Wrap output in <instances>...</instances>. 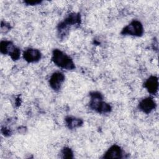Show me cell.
I'll return each mask as SVG.
<instances>
[{"label": "cell", "mask_w": 159, "mask_h": 159, "mask_svg": "<svg viewBox=\"0 0 159 159\" xmlns=\"http://www.w3.org/2000/svg\"><path fill=\"white\" fill-rule=\"evenodd\" d=\"M80 14L76 13L70 14L65 20L58 25V34L59 38L63 39L68 34L70 27L74 25H80Z\"/></svg>", "instance_id": "obj_1"}, {"label": "cell", "mask_w": 159, "mask_h": 159, "mask_svg": "<svg viewBox=\"0 0 159 159\" xmlns=\"http://www.w3.org/2000/svg\"><path fill=\"white\" fill-rule=\"evenodd\" d=\"M91 100L89 107L93 110L101 114L107 113L111 111V106L103 101L102 94L99 92H92L90 93Z\"/></svg>", "instance_id": "obj_2"}, {"label": "cell", "mask_w": 159, "mask_h": 159, "mask_svg": "<svg viewBox=\"0 0 159 159\" xmlns=\"http://www.w3.org/2000/svg\"><path fill=\"white\" fill-rule=\"evenodd\" d=\"M52 60L58 67L66 70H73L75 68L72 59L58 49L53 50Z\"/></svg>", "instance_id": "obj_3"}, {"label": "cell", "mask_w": 159, "mask_h": 159, "mask_svg": "<svg viewBox=\"0 0 159 159\" xmlns=\"http://www.w3.org/2000/svg\"><path fill=\"white\" fill-rule=\"evenodd\" d=\"M0 51L2 54H8L13 60H17L20 57V50L10 41H2L0 43Z\"/></svg>", "instance_id": "obj_4"}, {"label": "cell", "mask_w": 159, "mask_h": 159, "mask_svg": "<svg viewBox=\"0 0 159 159\" xmlns=\"http://www.w3.org/2000/svg\"><path fill=\"white\" fill-rule=\"evenodd\" d=\"M143 33V27L142 23L137 20H132L129 25L125 26L121 31L123 35L133 36H142Z\"/></svg>", "instance_id": "obj_5"}, {"label": "cell", "mask_w": 159, "mask_h": 159, "mask_svg": "<svg viewBox=\"0 0 159 159\" xmlns=\"http://www.w3.org/2000/svg\"><path fill=\"white\" fill-rule=\"evenodd\" d=\"M65 80V76L61 72L53 73L50 76L49 84L50 87L55 91H58Z\"/></svg>", "instance_id": "obj_6"}, {"label": "cell", "mask_w": 159, "mask_h": 159, "mask_svg": "<svg viewBox=\"0 0 159 159\" xmlns=\"http://www.w3.org/2000/svg\"><path fill=\"white\" fill-rule=\"evenodd\" d=\"M23 58L27 62H36L41 58V53L37 49L28 48L24 52Z\"/></svg>", "instance_id": "obj_7"}, {"label": "cell", "mask_w": 159, "mask_h": 159, "mask_svg": "<svg viewBox=\"0 0 159 159\" xmlns=\"http://www.w3.org/2000/svg\"><path fill=\"white\" fill-rule=\"evenodd\" d=\"M139 107L144 113L148 114L155 109L156 103L152 98H147L139 102Z\"/></svg>", "instance_id": "obj_8"}, {"label": "cell", "mask_w": 159, "mask_h": 159, "mask_svg": "<svg viewBox=\"0 0 159 159\" xmlns=\"http://www.w3.org/2000/svg\"><path fill=\"white\" fill-rule=\"evenodd\" d=\"M122 157H123V152L121 148L117 145H113L105 153V154L103 156V158L119 159V158H122Z\"/></svg>", "instance_id": "obj_9"}, {"label": "cell", "mask_w": 159, "mask_h": 159, "mask_svg": "<svg viewBox=\"0 0 159 159\" xmlns=\"http://www.w3.org/2000/svg\"><path fill=\"white\" fill-rule=\"evenodd\" d=\"M144 87L147 89L148 93L155 94L157 92L158 88V78L155 76H151L149 77L145 82Z\"/></svg>", "instance_id": "obj_10"}, {"label": "cell", "mask_w": 159, "mask_h": 159, "mask_svg": "<svg viewBox=\"0 0 159 159\" xmlns=\"http://www.w3.org/2000/svg\"><path fill=\"white\" fill-rule=\"evenodd\" d=\"M66 125L70 129H73L77 127H80L83 124V120L79 118L73 117H68L65 119Z\"/></svg>", "instance_id": "obj_11"}, {"label": "cell", "mask_w": 159, "mask_h": 159, "mask_svg": "<svg viewBox=\"0 0 159 159\" xmlns=\"http://www.w3.org/2000/svg\"><path fill=\"white\" fill-rule=\"evenodd\" d=\"M61 155L62 158H73V152L71 150V148L68 147H65L61 150Z\"/></svg>", "instance_id": "obj_12"}, {"label": "cell", "mask_w": 159, "mask_h": 159, "mask_svg": "<svg viewBox=\"0 0 159 159\" xmlns=\"http://www.w3.org/2000/svg\"><path fill=\"white\" fill-rule=\"evenodd\" d=\"M40 2L41 1H25V3H26L28 5H35Z\"/></svg>", "instance_id": "obj_13"}]
</instances>
